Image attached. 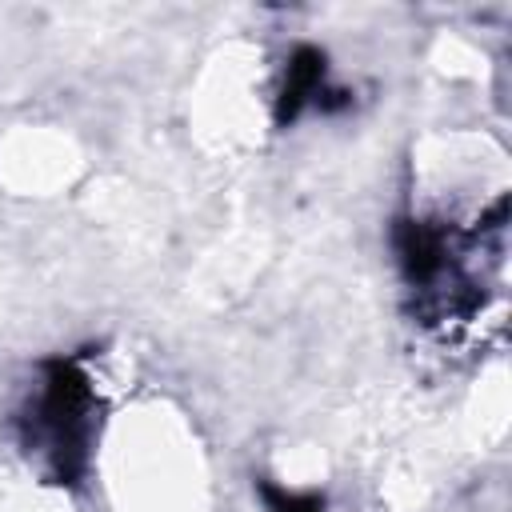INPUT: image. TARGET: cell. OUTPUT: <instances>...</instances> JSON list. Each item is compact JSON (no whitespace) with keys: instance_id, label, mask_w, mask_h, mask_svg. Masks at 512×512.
<instances>
[{"instance_id":"cell-1","label":"cell","mask_w":512,"mask_h":512,"mask_svg":"<svg viewBox=\"0 0 512 512\" xmlns=\"http://www.w3.org/2000/svg\"><path fill=\"white\" fill-rule=\"evenodd\" d=\"M92 420H96V392L76 360H52L44 364V380L28 404L24 416V444L28 452L44 456L56 480H72L92 444Z\"/></svg>"},{"instance_id":"cell-2","label":"cell","mask_w":512,"mask_h":512,"mask_svg":"<svg viewBox=\"0 0 512 512\" xmlns=\"http://www.w3.org/2000/svg\"><path fill=\"white\" fill-rule=\"evenodd\" d=\"M320 84H324V60L316 56V52H296V60L288 64V88H284V112L288 116H296V108L308 100V96H316L320 92Z\"/></svg>"},{"instance_id":"cell-3","label":"cell","mask_w":512,"mask_h":512,"mask_svg":"<svg viewBox=\"0 0 512 512\" xmlns=\"http://www.w3.org/2000/svg\"><path fill=\"white\" fill-rule=\"evenodd\" d=\"M260 496H264L268 512H324V500L312 492H284V488L260 484Z\"/></svg>"}]
</instances>
